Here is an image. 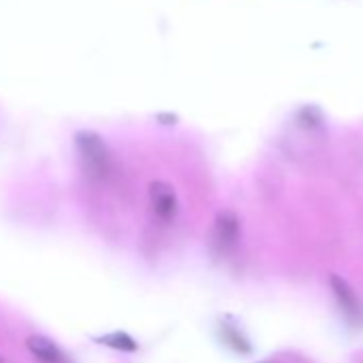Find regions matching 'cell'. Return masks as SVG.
I'll return each mask as SVG.
<instances>
[{"instance_id":"6da1fadb","label":"cell","mask_w":363,"mask_h":363,"mask_svg":"<svg viewBox=\"0 0 363 363\" xmlns=\"http://www.w3.org/2000/svg\"><path fill=\"white\" fill-rule=\"evenodd\" d=\"M77 150L84 162V169L92 177H105L111 171V154L103 139L94 133H79L77 135Z\"/></svg>"},{"instance_id":"7a4b0ae2","label":"cell","mask_w":363,"mask_h":363,"mask_svg":"<svg viewBox=\"0 0 363 363\" xmlns=\"http://www.w3.org/2000/svg\"><path fill=\"white\" fill-rule=\"evenodd\" d=\"M150 208L154 212V216L162 223H171L175 216H177V195H175V189L167 182H152L150 184Z\"/></svg>"},{"instance_id":"3957f363","label":"cell","mask_w":363,"mask_h":363,"mask_svg":"<svg viewBox=\"0 0 363 363\" xmlns=\"http://www.w3.org/2000/svg\"><path fill=\"white\" fill-rule=\"evenodd\" d=\"M331 291H333L340 308L346 312V316L350 320H363V303L359 301L354 291L348 286V282H344L340 276H331Z\"/></svg>"},{"instance_id":"277c9868","label":"cell","mask_w":363,"mask_h":363,"mask_svg":"<svg viewBox=\"0 0 363 363\" xmlns=\"http://www.w3.org/2000/svg\"><path fill=\"white\" fill-rule=\"evenodd\" d=\"M26 346L28 350L41 361V363H69L65 352L60 348H56L50 340L45 337H39V335H33L26 340Z\"/></svg>"},{"instance_id":"5b68a950","label":"cell","mask_w":363,"mask_h":363,"mask_svg":"<svg viewBox=\"0 0 363 363\" xmlns=\"http://www.w3.org/2000/svg\"><path fill=\"white\" fill-rule=\"evenodd\" d=\"M214 240L223 250H229L238 242V223H235V218H231V214H223L218 218Z\"/></svg>"}]
</instances>
